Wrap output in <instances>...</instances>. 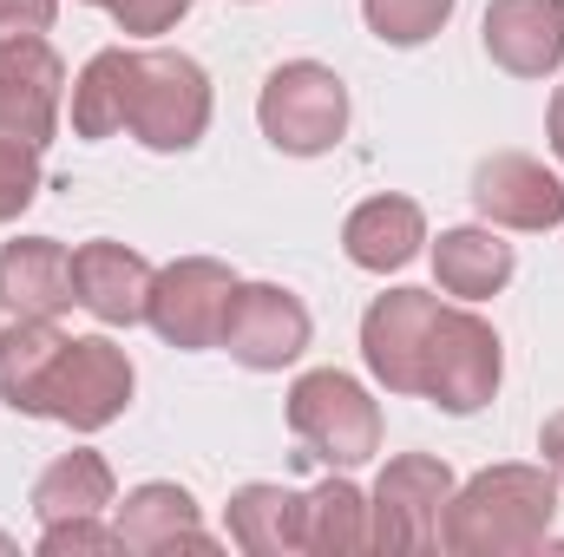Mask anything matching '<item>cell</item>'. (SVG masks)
<instances>
[{
  "label": "cell",
  "instance_id": "1",
  "mask_svg": "<svg viewBox=\"0 0 564 557\" xmlns=\"http://www.w3.org/2000/svg\"><path fill=\"white\" fill-rule=\"evenodd\" d=\"M558 479L552 466H486L479 479L453 485L440 545L453 557H525L552 545Z\"/></svg>",
  "mask_w": 564,
  "mask_h": 557
},
{
  "label": "cell",
  "instance_id": "2",
  "mask_svg": "<svg viewBox=\"0 0 564 557\" xmlns=\"http://www.w3.org/2000/svg\"><path fill=\"white\" fill-rule=\"evenodd\" d=\"M289 433L308 446L302 459H322L328 472H348L381 452V407L368 387L341 368H315L289 387Z\"/></svg>",
  "mask_w": 564,
  "mask_h": 557
},
{
  "label": "cell",
  "instance_id": "3",
  "mask_svg": "<svg viewBox=\"0 0 564 557\" xmlns=\"http://www.w3.org/2000/svg\"><path fill=\"white\" fill-rule=\"evenodd\" d=\"M257 125L289 157H322V151H335L341 132H348V86L322 59H289V66H276L263 79Z\"/></svg>",
  "mask_w": 564,
  "mask_h": 557
},
{
  "label": "cell",
  "instance_id": "4",
  "mask_svg": "<svg viewBox=\"0 0 564 557\" xmlns=\"http://www.w3.org/2000/svg\"><path fill=\"white\" fill-rule=\"evenodd\" d=\"M499 374H506V354H499L492 321L473 315V308H446L440 302L426 354H421V394L440 414H479L499 394Z\"/></svg>",
  "mask_w": 564,
  "mask_h": 557
},
{
  "label": "cell",
  "instance_id": "5",
  "mask_svg": "<svg viewBox=\"0 0 564 557\" xmlns=\"http://www.w3.org/2000/svg\"><path fill=\"white\" fill-rule=\"evenodd\" d=\"M453 499V466L433 452H401L368 492V551H433Z\"/></svg>",
  "mask_w": 564,
  "mask_h": 557
},
{
  "label": "cell",
  "instance_id": "6",
  "mask_svg": "<svg viewBox=\"0 0 564 557\" xmlns=\"http://www.w3.org/2000/svg\"><path fill=\"white\" fill-rule=\"evenodd\" d=\"M126 132L144 151H191L210 132V79L191 53H171V46L139 53V86H132Z\"/></svg>",
  "mask_w": 564,
  "mask_h": 557
},
{
  "label": "cell",
  "instance_id": "7",
  "mask_svg": "<svg viewBox=\"0 0 564 557\" xmlns=\"http://www.w3.org/2000/svg\"><path fill=\"white\" fill-rule=\"evenodd\" d=\"M132 407V361L106 335H73L59 348V368L46 381V419L73 433H99Z\"/></svg>",
  "mask_w": 564,
  "mask_h": 557
},
{
  "label": "cell",
  "instance_id": "8",
  "mask_svg": "<svg viewBox=\"0 0 564 557\" xmlns=\"http://www.w3.org/2000/svg\"><path fill=\"white\" fill-rule=\"evenodd\" d=\"M230 295H237L230 263H217V256H184V263L158 270L144 321L164 335V348H191V354H197V348H217L224 315H230Z\"/></svg>",
  "mask_w": 564,
  "mask_h": 557
},
{
  "label": "cell",
  "instance_id": "9",
  "mask_svg": "<svg viewBox=\"0 0 564 557\" xmlns=\"http://www.w3.org/2000/svg\"><path fill=\"white\" fill-rule=\"evenodd\" d=\"M308 335H315V321H308L302 295H289L282 282H237L217 348H230V361H243L250 374H276L308 348Z\"/></svg>",
  "mask_w": 564,
  "mask_h": 557
},
{
  "label": "cell",
  "instance_id": "10",
  "mask_svg": "<svg viewBox=\"0 0 564 557\" xmlns=\"http://www.w3.org/2000/svg\"><path fill=\"white\" fill-rule=\"evenodd\" d=\"M66 99V66L40 33L0 40V139L7 144H53Z\"/></svg>",
  "mask_w": 564,
  "mask_h": 557
},
{
  "label": "cell",
  "instance_id": "11",
  "mask_svg": "<svg viewBox=\"0 0 564 557\" xmlns=\"http://www.w3.org/2000/svg\"><path fill=\"white\" fill-rule=\"evenodd\" d=\"M440 295L433 288H388L361 315V361L388 394H421V354L433 335Z\"/></svg>",
  "mask_w": 564,
  "mask_h": 557
},
{
  "label": "cell",
  "instance_id": "12",
  "mask_svg": "<svg viewBox=\"0 0 564 557\" xmlns=\"http://www.w3.org/2000/svg\"><path fill=\"white\" fill-rule=\"evenodd\" d=\"M473 210L499 230H558L564 184L525 151H492L473 171Z\"/></svg>",
  "mask_w": 564,
  "mask_h": 557
},
{
  "label": "cell",
  "instance_id": "13",
  "mask_svg": "<svg viewBox=\"0 0 564 557\" xmlns=\"http://www.w3.org/2000/svg\"><path fill=\"white\" fill-rule=\"evenodd\" d=\"M486 53L512 79H545L564 66V0H492Z\"/></svg>",
  "mask_w": 564,
  "mask_h": 557
},
{
  "label": "cell",
  "instance_id": "14",
  "mask_svg": "<svg viewBox=\"0 0 564 557\" xmlns=\"http://www.w3.org/2000/svg\"><path fill=\"white\" fill-rule=\"evenodd\" d=\"M151 282L158 270L144 263L139 250H126V243H79L73 250V288H79V308H93L106 328H132L144 321V308H151Z\"/></svg>",
  "mask_w": 564,
  "mask_h": 557
},
{
  "label": "cell",
  "instance_id": "15",
  "mask_svg": "<svg viewBox=\"0 0 564 557\" xmlns=\"http://www.w3.org/2000/svg\"><path fill=\"white\" fill-rule=\"evenodd\" d=\"M0 302H7V315L59 321V315L79 302L66 243H53V237H20V243H7V250H0Z\"/></svg>",
  "mask_w": 564,
  "mask_h": 557
},
{
  "label": "cell",
  "instance_id": "16",
  "mask_svg": "<svg viewBox=\"0 0 564 557\" xmlns=\"http://www.w3.org/2000/svg\"><path fill=\"white\" fill-rule=\"evenodd\" d=\"M112 532H119V551H139V557L177 551V545L210 551V532H204V518H197V499H191L184 485H164V479H151V485H139V492H126Z\"/></svg>",
  "mask_w": 564,
  "mask_h": 557
},
{
  "label": "cell",
  "instance_id": "17",
  "mask_svg": "<svg viewBox=\"0 0 564 557\" xmlns=\"http://www.w3.org/2000/svg\"><path fill=\"white\" fill-rule=\"evenodd\" d=\"M421 243H426V217H421L414 197H368V204H355L348 223H341L348 263H355V270H375V276L408 270V263L421 256Z\"/></svg>",
  "mask_w": 564,
  "mask_h": 557
},
{
  "label": "cell",
  "instance_id": "18",
  "mask_svg": "<svg viewBox=\"0 0 564 557\" xmlns=\"http://www.w3.org/2000/svg\"><path fill=\"white\" fill-rule=\"evenodd\" d=\"M66 341H73V335H59L53 321L13 315V328L0 335V401H7L13 414L46 419V381H53Z\"/></svg>",
  "mask_w": 564,
  "mask_h": 557
},
{
  "label": "cell",
  "instance_id": "19",
  "mask_svg": "<svg viewBox=\"0 0 564 557\" xmlns=\"http://www.w3.org/2000/svg\"><path fill=\"white\" fill-rule=\"evenodd\" d=\"M512 270H519L512 243L492 237V230H479V223L440 230V243H433V276H440L446 295H459V302H486V295H499V288L512 282Z\"/></svg>",
  "mask_w": 564,
  "mask_h": 557
},
{
  "label": "cell",
  "instance_id": "20",
  "mask_svg": "<svg viewBox=\"0 0 564 557\" xmlns=\"http://www.w3.org/2000/svg\"><path fill=\"white\" fill-rule=\"evenodd\" d=\"M132 86H139V53L132 46H106L86 59V73L73 79V132L79 139H112L132 119Z\"/></svg>",
  "mask_w": 564,
  "mask_h": 557
},
{
  "label": "cell",
  "instance_id": "21",
  "mask_svg": "<svg viewBox=\"0 0 564 557\" xmlns=\"http://www.w3.org/2000/svg\"><path fill=\"white\" fill-rule=\"evenodd\" d=\"M224 532H230L237 551H250V557L302 551V492H289V485H243V492H230Z\"/></svg>",
  "mask_w": 564,
  "mask_h": 557
},
{
  "label": "cell",
  "instance_id": "22",
  "mask_svg": "<svg viewBox=\"0 0 564 557\" xmlns=\"http://www.w3.org/2000/svg\"><path fill=\"white\" fill-rule=\"evenodd\" d=\"M112 466L93 452V446H73V452H59L40 479H33V512H40V525H59V518H99L106 505H112Z\"/></svg>",
  "mask_w": 564,
  "mask_h": 557
},
{
  "label": "cell",
  "instance_id": "23",
  "mask_svg": "<svg viewBox=\"0 0 564 557\" xmlns=\"http://www.w3.org/2000/svg\"><path fill=\"white\" fill-rule=\"evenodd\" d=\"M302 551L315 557H348L368 551V492H355L341 472L302 492Z\"/></svg>",
  "mask_w": 564,
  "mask_h": 557
},
{
  "label": "cell",
  "instance_id": "24",
  "mask_svg": "<svg viewBox=\"0 0 564 557\" xmlns=\"http://www.w3.org/2000/svg\"><path fill=\"white\" fill-rule=\"evenodd\" d=\"M361 13H368L375 40H388V46H426L453 20V0H361Z\"/></svg>",
  "mask_w": 564,
  "mask_h": 557
},
{
  "label": "cell",
  "instance_id": "25",
  "mask_svg": "<svg viewBox=\"0 0 564 557\" xmlns=\"http://www.w3.org/2000/svg\"><path fill=\"white\" fill-rule=\"evenodd\" d=\"M46 171H40V144H7L0 139V223H13L33 197H40Z\"/></svg>",
  "mask_w": 564,
  "mask_h": 557
},
{
  "label": "cell",
  "instance_id": "26",
  "mask_svg": "<svg viewBox=\"0 0 564 557\" xmlns=\"http://www.w3.org/2000/svg\"><path fill=\"white\" fill-rule=\"evenodd\" d=\"M99 551H119V532L99 525V518H59L40 532V557H99Z\"/></svg>",
  "mask_w": 564,
  "mask_h": 557
},
{
  "label": "cell",
  "instance_id": "27",
  "mask_svg": "<svg viewBox=\"0 0 564 557\" xmlns=\"http://www.w3.org/2000/svg\"><path fill=\"white\" fill-rule=\"evenodd\" d=\"M184 13H191V0H112L119 33H139V40H151V33H171Z\"/></svg>",
  "mask_w": 564,
  "mask_h": 557
},
{
  "label": "cell",
  "instance_id": "28",
  "mask_svg": "<svg viewBox=\"0 0 564 557\" xmlns=\"http://www.w3.org/2000/svg\"><path fill=\"white\" fill-rule=\"evenodd\" d=\"M59 13V0H0V40H20V33H46Z\"/></svg>",
  "mask_w": 564,
  "mask_h": 557
},
{
  "label": "cell",
  "instance_id": "29",
  "mask_svg": "<svg viewBox=\"0 0 564 557\" xmlns=\"http://www.w3.org/2000/svg\"><path fill=\"white\" fill-rule=\"evenodd\" d=\"M539 452H545L552 479L564 485V414H552V419H545V433H539Z\"/></svg>",
  "mask_w": 564,
  "mask_h": 557
},
{
  "label": "cell",
  "instance_id": "30",
  "mask_svg": "<svg viewBox=\"0 0 564 557\" xmlns=\"http://www.w3.org/2000/svg\"><path fill=\"white\" fill-rule=\"evenodd\" d=\"M545 125H552V151H558V164H564V86L552 92V119Z\"/></svg>",
  "mask_w": 564,
  "mask_h": 557
},
{
  "label": "cell",
  "instance_id": "31",
  "mask_svg": "<svg viewBox=\"0 0 564 557\" xmlns=\"http://www.w3.org/2000/svg\"><path fill=\"white\" fill-rule=\"evenodd\" d=\"M7 551H13V538H0V557H7Z\"/></svg>",
  "mask_w": 564,
  "mask_h": 557
},
{
  "label": "cell",
  "instance_id": "32",
  "mask_svg": "<svg viewBox=\"0 0 564 557\" xmlns=\"http://www.w3.org/2000/svg\"><path fill=\"white\" fill-rule=\"evenodd\" d=\"M86 7H112V0H86Z\"/></svg>",
  "mask_w": 564,
  "mask_h": 557
}]
</instances>
